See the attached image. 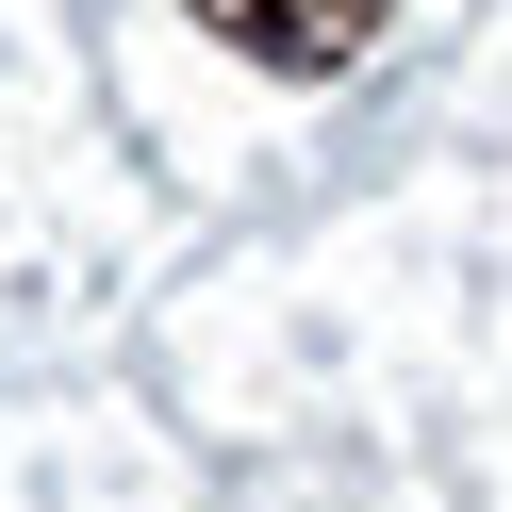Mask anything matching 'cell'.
<instances>
[{
    "instance_id": "1",
    "label": "cell",
    "mask_w": 512,
    "mask_h": 512,
    "mask_svg": "<svg viewBox=\"0 0 512 512\" xmlns=\"http://www.w3.org/2000/svg\"><path fill=\"white\" fill-rule=\"evenodd\" d=\"M380 17H397V0H199V34H232L265 83H331V67H364Z\"/></svg>"
}]
</instances>
